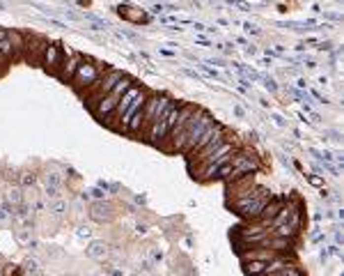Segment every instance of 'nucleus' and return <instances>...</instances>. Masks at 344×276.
I'll return each instance as SVG.
<instances>
[{
    "label": "nucleus",
    "mask_w": 344,
    "mask_h": 276,
    "mask_svg": "<svg viewBox=\"0 0 344 276\" xmlns=\"http://www.w3.org/2000/svg\"><path fill=\"white\" fill-rule=\"evenodd\" d=\"M7 202H12V207L14 205H21L23 202V196H21V189L19 187H14L7 191Z\"/></svg>",
    "instance_id": "obj_12"
},
{
    "label": "nucleus",
    "mask_w": 344,
    "mask_h": 276,
    "mask_svg": "<svg viewBox=\"0 0 344 276\" xmlns=\"http://www.w3.org/2000/svg\"><path fill=\"white\" fill-rule=\"evenodd\" d=\"M161 258H163V253H161V251H156V249H154V251H152V260H161Z\"/></svg>",
    "instance_id": "obj_31"
},
{
    "label": "nucleus",
    "mask_w": 344,
    "mask_h": 276,
    "mask_svg": "<svg viewBox=\"0 0 344 276\" xmlns=\"http://www.w3.org/2000/svg\"><path fill=\"white\" fill-rule=\"evenodd\" d=\"M21 272H26V274H34V272H37V260H26L23 267H21Z\"/></svg>",
    "instance_id": "obj_17"
},
{
    "label": "nucleus",
    "mask_w": 344,
    "mask_h": 276,
    "mask_svg": "<svg viewBox=\"0 0 344 276\" xmlns=\"http://www.w3.org/2000/svg\"><path fill=\"white\" fill-rule=\"evenodd\" d=\"M264 267H266V263H262V260H248V263H243V272L248 276H262L264 274Z\"/></svg>",
    "instance_id": "obj_9"
},
{
    "label": "nucleus",
    "mask_w": 344,
    "mask_h": 276,
    "mask_svg": "<svg viewBox=\"0 0 344 276\" xmlns=\"http://www.w3.org/2000/svg\"><path fill=\"white\" fill-rule=\"evenodd\" d=\"M19 182H21V187H34L37 184V175L34 173H23L19 177Z\"/></svg>",
    "instance_id": "obj_13"
},
{
    "label": "nucleus",
    "mask_w": 344,
    "mask_h": 276,
    "mask_svg": "<svg viewBox=\"0 0 344 276\" xmlns=\"http://www.w3.org/2000/svg\"><path fill=\"white\" fill-rule=\"evenodd\" d=\"M243 30H245V33H250V35H259V33H262V30H259L257 26H252V23H243Z\"/></svg>",
    "instance_id": "obj_25"
},
{
    "label": "nucleus",
    "mask_w": 344,
    "mask_h": 276,
    "mask_svg": "<svg viewBox=\"0 0 344 276\" xmlns=\"http://www.w3.org/2000/svg\"><path fill=\"white\" fill-rule=\"evenodd\" d=\"M87 196H92V198H97V200H103V198H106V194H103V189H99V187L90 189V191H87Z\"/></svg>",
    "instance_id": "obj_19"
},
{
    "label": "nucleus",
    "mask_w": 344,
    "mask_h": 276,
    "mask_svg": "<svg viewBox=\"0 0 344 276\" xmlns=\"http://www.w3.org/2000/svg\"><path fill=\"white\" fill-rule=\"evenodd\" d=\"M296 88H298V90H305V88H308V81H305V79H298V81H296Z\"/></svg>",
    "instance_id": "obj_28"
},
{
    "label": "nucleus",
    "mask_w": 344,
    "mask_h": 276,
    "mask_svg": "<svg viewBox=\"0 0 344 276\" xmlns=\"http://www.w3.org/2000/svg\"><path fill=\"white\" fill-rule=\"evenodd\" d=\"M227 5H232V7H239V9H241V12H250L252 7L248 5V2H243V0H225Z\"/></svg>",
    "instance_id": "obj_16"
},
{
    "label": "nucleus",
    "mask_w": 344,
    "mask_h": 276,
    "mask_svg": "<svg viewBox=\"0 0 344 276\" xmlns=\"http://www.w3.org/2000/svg\"><path fill=\"white\" fill-rule=\"evenodd\" d=\"M90 216H92L94 221H110V219H113V207L103 200H97L92 207H90Z\"/></svg>",
    "instance_id": "obj_7"
},
{
    "label": "nucleus",
    "mask_w": 344,
    "mask_h": 276,
    "mask_svg": "<svg viewBox=\"0 0 344 276\" xmlns=\"http://www.w3.org/2000/svg\"><path fill=\"white\" fill-rule=\"evenodd\" d=\"M225 131H227L225 124H220V122H211V127L206 129L205 134H202V136L198 138V143L193 145L191 155H198V152H202V150H205L206 145H209V141H211V138H216L218 134H225Z\"/></svg>",
    "instance_id": "obj_5"
},
{
    "label": "nucleus",
    "mask_w": 344,
    "mask_h": 276,
    "mask_svg": "<svg viewBox=\"0 0 344 276\" xmlns=\"http://www.w3.org/2000/svg\"><path fill=\"white\" fill-rule=\"evenodd\" d=\"M60 182H62V180H60L58 173H48V175H46V184H48V187H60Z\"/></svg>",
    "instance_id": "obj_18"
},
{
    "label": "nucleus",
    "mask_w": 344,
    "mask_h": 276,
    "mask_svg": "<svg viewBox=\"0 0 344 276\" xmlns=\"http://www.w3.org/2000/svg\"><path fill=\"white\" fill-rule=\"evenodd\" d=\"M48 41L44 37H28V60L33 62H39L41 60V53H44V48H46Z\"/></svg>",
    "instance_id": "obj_6"
},
{
    "label": "nucleus",
    "mask_w": 344,
    "mask_h": 276,
    "mask_svg": "<svg viewBox=\"0 0 344 276\" xmlns=\"http://www.w3.org/2000/svg\"><path fill=\"white\" fill-rule=\"evenodd\" d=\"M273 120H275V124H278V127H287V122L282 120L280 115H273Z\"/></svg>",
    "instance_id": "obj_29"
},
{
    "label": "nucleus",
    "mask_w": 344,
    "mask_h": 276,
    "mask_svg": "<svg viewBox=\"0 0 344 276\" xmlns=\"http://www.w3.org/2000/svg\"><path fill=\"white\" fill-rule=\"evenodd\" d=\"M308 182H310L312 187H324V177H319V175H308Z\"/></svg>",
    "instance_id": "obj_21"
},
{
    "label": "nucleus",
    "mask_w": 344,
    "mask_h": 276,
    "mask_svg": "<svg viewBox=\"0 0 344 276\" xmlns=\"http://www.w3.org/2000/svg\"><path fill=\"white\" fill-rule=\"evenodd\" d=\"M312 242H314V244H321V242H326V235H324V233H317V235L312 237Z\"/></svg>",
    "instance_id": "obj_26"
},
{
    "label": "nucleus",
    "mask_w": 344,
    "mask_h": 276,
    "mask_svg": "<svg viewBox=\"0 0 344 276\" xmlns=\"http://www.w3.org/2000/svg\"><path fill=\"white\" fill-rule=\"evenodd\" d=\"M122 16H126V19H131V21H145V14H140V12H122Z\"/></svg>",
    "instance_id": "obj_20"
},
{
    "label": "nucleus",
    "mask_w": 344,
    "mask_h": 276,
    "mask_svg": "<svg viewBox=\"0 0 344 276\" xmlns=\"http://www.w3.org/2000/svg\"><path fill=\"white\" fill-rule=\"evenodd\" d=\"M269 276H305V272H303V267H301L298 263H291L289 267L275 272V274H269Z\"/></svg>",
    "instance_id": "obj_10"
},
{
    "label": "nucleus",
    "mask_w": 344,
    "mask_h": 276,
    "mask_svg": "<svg viewBox=\"0 0 344 276\" xmlns=\"http://www.w3.org/2000/svg\"><path fill=\"white\" fill-rule=\"evenodd\" d=\"M39 65L46 69L48 74L58 76L60 67H62V48H60V44H55V41H48L46 48H44V53H41Z\"/></svg>",
    "instance_id": "obj_4"
},
{
    "label": "nucleus",
    "mask_w": 344,
    "mask_h": 276,
    "mask_svg": "<svg viewBox=\"0 0 344 276\" xmlns=\"http://www.w3.org/2000/svg\"><path fill=\"white\" fill-rule=\"evenodd\" d=\"M273 196L271 191L266 187H257L255 189V194L248 196V198H237V200L230 202V207L237 212L241 219H248V221H255L259 216V212H262V207H264L266 200H271Z\"/></svg>",
    "instance_id": "obj_1"
},
{
    "label": "nucleus",
    "mask_w": 344,
    "mask_h": 276,
    "mask_svg": "<svg viewBox=\"0 0 344 276\" xmlns=\"http://www.w3.org/2000/svg\"><path fill=\"white\" fill-rule=\"evenodd\" d=\"M7 37H9V33H7V30H0V41L7 39Z\"/></svg>",
    "instance_id": "obj_35"
},
{
    "label": "nucleus",
    "mask_w": 344,
    "mask_h": 276,
    "mask_svg": "<svg viewBox=\"0 0 344 276\" xmlns=\"http://www.w3.org/2000/svg\"><path fill=\"white\" fill-rule=\"evenodd\" d=\"M80 62H83V53H78V51H71L69 46H62V67H60V72H58L60 81H65V83L71 81Z\"/></svg>",
    "instance_id": "obj_3"
},
{
    "label": "nucleus",
    "mask_w": 344,
    "mask_h": 276,
    "mask_svg": "<svg viewBox=\"0 0 344 276\" xmlns=\"http://www.w3.org/2000/svg\"><path fill=\"white\" fill-rule=\"evenodd\" d=\"M200 67H202V72H205L206 76H211V79H220V76H218V72H216V69L206 67V65H200Z\"/></svg>",
    "instance_id": "obj_24"
},
{
    "label": "nucleus",
    "mask_w": 344,
    "mask_h": 276,
    "mask_svg": "<svg viewBox=\"0 0 344 276\" xmlns=\"http://www.w3.org/2000/svg\"><path fill=\"white\" fill-rule=\"evenodd\" d=\"M87 256L92 260H103L108 256V244L106 242H92L87 246Z\"/></svg>",
    "instance_id": "obj_8"
},
{
    "label": "nucleus",
    "mask_w": 344,
    "mask_h": 276,
    "mask_svg": "<svg viewBox=\"0 0 344 276\" xmlns=\"http://www.w3.org/2000/svg\"><path fill=\"white\" fill-rule=\"evenodd\" d=\"M136 233H138V235H145V233H147V226H145V223H138V228H136Z\"/></svg>",
    "instance_id": "obj_30"
},
{
    "label": "nucleus",
    "mask_w": 344,
    "mask_h": 276,
    "mask_svg": "<svg viewBox=\"0 0 344 276\" xmlns=\"http://www.w3.org/2000/svg\"><path fill=\"white\" fill-rule=\"evenodd\" d=\"M103 74V69L97 65V62H92L90 58H83V62L78 65V69H76V74H73V79L69 83H71V88L76 90V92L85 94L87 90L92 88L94 83L99 81V76Z\"/></svg>",
    "instance_id": "obj_2"
},
{
    "label": "nucleus",
    "mask_w": 344,
    "mask_h": 276,
    "mask_svg": "<svg viewBox=\"0 0 344 276\" xmlns=\"http://www.w3.org/2000/svg\"><path fill=\"white\" fill-rule=\"evenodd\" d=\"M90 235H92L90 228H78V237H90Z\"/></svg>",
    "instance_id": "obj_27"
},
{
    "label": "nucleus",
    "mask_w": 344,
    "mask_h": 276,
    "mask_svg": "<svg viewBox=\"0 0 344 276\" xmlns=\"http://www.w3.org/2000/svg\"><path fill=\"white\" fill-rule=\"evenodd\" d=\"M30 230H33V228H19V230H16V239H19L21 244H28V242H30V235H33Z\"/></svg>",
    "instance_id": "obj_15"
},
{
    "label": "nucleus",
    "mask_w": 344,
    "mask_h": 276,
    "mask_svg": "<svg viewBox=\"0 0 344 276\" xmlns=\"http://www.w3.org/2000/svg\"><path fill=\"white\" fill-rule=\"evenodd\" d=\"M264 85L269 92H278V83L273 81V79H264Z\"/></svg>",
    "instance_id": "obj_22"
},
{
    "label": "nucleus",
    "mask_w": 344,
    "mask_h": 276,
    "mask_svg": "<svg viewBox=\"0 0 344 276\" xmlns=\"http://www.w3.org/2000/svg\"><path fill=\"white\" fill-rule=\"evenodd\" d=\"M0 58H2V60H7V58H16V51H14V44L9 41V37L0 41Z\"/></svg>",
    "instance_id": "obj_11"
},
{
    "label": "nucleus",
    "mask_w": 344,
    "mask_h": 276,
    "mask_svg": "<svg viewBox=\"0 0 344 276\" xmlns=\"http://www.w3.org/2000/svg\"><path fill=\"white\" fill-rule=\"evenodd\" d=\"M195 41H198V44H202V46H209V41H206L205 37H195Z\"/></svg>",
    "instance_id": "obj_32"
},
{
    "label": "nucleus",
    "mask_w": 344,
    "mask_h": 276,
    "mask_svg": "<svg viewBox=\"0 0 344 276\" xmlns=\"http://www.w3.org/2000/svg\"><path fill=\"white\" fill-rule=\"evenodd\" d=\"M319 48H321V51H331V41H324Z\"/></svg>",
    "instance_id": "obj_34"
},
{
    "label": "nucleus",
    "mask_w": 344,
    "mask_h": 276,
    "mask_svg": "<svg viewBox=\"0 0 344 276\" xmlns=\"http://www.w3.org/2000/svg\"><path fill=\"white\" fill-rule=\"evenodd\" d=\"M152 12H154V14H161V12H163V7L156 5V7H152Z\"/></svg>",
    "instance_id": "obj_36"
},
{
    "label": "nucleus",
    "mask_w": 344,
    "mask_h": 276,
    "mask_svg": "<svg viewBox=\"0 0 344 276\" xmlns=\"http://www.w3.org/2000/svg\"><path fill=\"white\" fill-rule=\"evenodd\" d=\"M234 115H239V118H243V108H241V106H234Z\"/></svg>",
    "instance_id": "obj_33"
},
{
    "label": "nucleus",
    "mask_w": 344,
    "mask_h": 276,
    "mask_svg": "<svg viewBox=\"0 0 344 276\" xmlns=\"http://www.w3.org/2000/svg\"><path fill=\"white\" fill-rule=\"evenodd\" d=\"M46 196L51 198V200H55V198H60V191H58V187H48L46 184Z\"/></svg>",
    "instance_id": "obj_23"
},
{
    "label": "nucleus",
    "mask_w": 344,
    "mask_h": 276,
    "mask_svg": "<svg viewBox=\"0 0 344 276\" xmlns=\"http://www.w3.org/2000/svg\"><path fill=\"white\" fill-rule=\"evenodd\" d=\"M65 209H67V202L65 200H58V198H55V200L48 205V212H53V214H62Z\"/></svg>",
    "instance_id": "obj_14"
}]
</instances>
